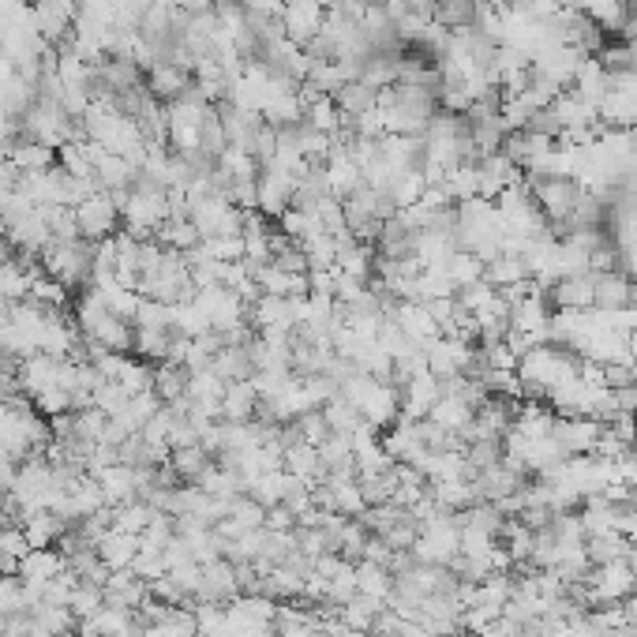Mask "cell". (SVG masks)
Here are the masks:
<instances>
[{
    "instance_id": "1",
    "label": "cell",
    "mask_w": 637,
    "mask_h": 637,
    "mask_svg": "<svg viewBox=\"0 0 637 637\" xmlns=\"http://www.w3.org/2000/svg\"><path fill=\"white\" fill-rule=\"evenodd\" d=\"M581 375V356L563 345H533L529 353L518 356V379L525 401H544L551 390Z\"/></svg>"
},
{
    "instance_id": "2",
    "label": "cell",
    "mask_w": 637,
    "mask_h": 637,
    "mask_svg": "<svg viewBox=\"0 0 637 637\" xmlns=\"http://www.w3.org/2000/svg\"><path fill=\"white\" fill-rule=\"evenodd\" d=\"M42 270L60 282L64 289L72 285H90V267H94V244L90 240H53L42 255H38Z\"/></svg>"
},
{
    "instance_id": "3",
    "label": "cell",
    "mask_w": 637,
    "mask_h": 637,
    "mask_svg": "<svg viewBox=\"0 0 637 637\" xmlns=\"http://www.w3.org/2000/svg\"><path fill=\"white\" fill-rule=\"evenodd\" d=\"M75 222H79V237L90 240V244L117 237V225L124 222V218H120L117 195H109V192L87 195V199L75 207Z\"/></svg>"
},
{
    "instance_id": "4",
    "label": "cell",
    "mask_w": 637,
    "mask_h": 637,
    "mask_svg": "<svg viewBox=\"0 0 637 637\" xmlns=\"http://www.w3.org/2000/svg\"><path fill=\"white\" fill-rule=\"evenodd\" d=\"M424 356H428V371L435 379H458V375H465L469 364L476 360V345L439 334L435 341L424 345Z\"/></svg>"
},
{
    "instance_id": "5",
    "label": "cell",
    "mask_w": 637,
    "mask_h": 637,
    "mask_svg": "<svg viewBox=\"0 0 637 637\" xmlns=\"http://www.w3.org/2000/svg\"><path fill=\"white\" fill-rule=\"evenodd\" d=\"M600 435H604V424L596 416H555V428H551V439L559 443L566 458L593 454Z\"/></svg>"
},
{
    "instance_id": "6",
    "label": "cell",
    "mask_w": 637,
    "mask_h": 637,
    "mask_svg": "<svg viewBox=\"0 0 637 637\" xmlns=\"http://www.w3.org/2000/svg\"><path fill=\"white\" fill-rule=\"evenodd\" d=\"M293 192H297V177L289 169L274 162L259 169V214L263 218H282L293 207Z\"/></svg>"
},
{
    "instance_id": "7",
    "label": "cell",
    "mask_w": 637,
    "mask_h": 637,
    "mask_svg": "<svg viewBox=\"0 0 637 637\" xmlns=\"http://www.w3.org/2000/svg\"><path fill=\"white\" fill-rule=\"evenodd\" d=\"M323 23H326V8L319 0H285L282 27H285V38L293 45L304 49V45L323 30Z\"/></svg>"
},
{
    "instance_id": "8",
    "label": "cell",
    "mask_w": 637,
    "mask_h": 637,
    "mask_svg": "<svg viewBox=\"0 0 637 637\" xmlns=\"http://www.w3.org/2000/svg\"><path fill=\"white\" fill-rule=\"evenodd\" d=\"M593 285L596 274H566L559 282L544 289L551 312H589L593 308Z\"/></svg>"
},
{
    "instance_id": "9",
    "label": "cell",
    "mask_w": 637,
    "mask_h": 637,
    "mask_svg": "<svg viewBox=\"0 0 637 637\" xmlns=\"http://www.w3.org/2000/svg\"><path fill=\"white\" fill-rule=\"evenodd\" d=\"M443 398V379H435L431 371H420L401 386V416L398 420H428L435 401Z\"/></svg>"
},
{
    "instance_id": "10",
    "label": "cell",
    "mask_w": 637,
    "mask_h": 637,
    "mask_svg": "<svg viewBox=\"0 0 637 637\" xmlns=\"http://www.w3.org/2000/svg\"><path fill=\"white\" fill-rule=\"evenodd\" d=\"M240 596V574L233 559H214L203 563V589H199V604H229Z\"/></svg>"
},
{
    "instance_id": "11",
    "label": "cell",
    "mask_w": 637,
    "mask_h": 637,
    "mask_svg": "<svg viewBox=\"0 0 637 637\" xmlns=\"http://www.w3.org/2000/svg\"><path fill=\"white\" fill-rule=\"evenodd\" d=\"M282 469L289 476L304 480L308 488H319V484H326V476H330V473H326L323 458H319V446L304 443V439H293V443H285Z\"/></svg>"
},
{
    "instance_id": "12",
    "label": "cell",
    "mask_w": 637,
    "mask_h": 637,
    "mask_svg": "<svg viewBox=\"0 0 637 637\" xmlns=\"http://www.w3.org/2000/svg\"><path fill=\"white\" fill-rule=\"evenodd\" d=\"M15 379H19V390H23V394L34 401L38 394H45V390L60 386V360H57V356L34 353V356H27L19 368H15Z\"/></svg>"
},
{
    "instance_id": "13",
    "label": "cell",
    "mask_w": 637,
    "mask_h": 637,
    "mask_svg": "<svg viewBox=\"0 0 637 637\" xmlns=\"http://www.w3.org/2000/svg\"><path fill=\"white\" fill-rule=\"evenodd\" d=\"M630 304H637L630 274H623V270H604V274H596L593 308H600V312H619V308H630Z\"/></svg>"
},
{
    "instance_id": "14",
    "label": "cell",
    "mask_w": 637,
    "mask_h": 637,
    "mask_svg": "<svg viewBox=\"0 0 637 637\" xmlns=\"http://www.w3.org/2000/svg\"><path fill=\"white\" fill-rule=\"evenodd\" d=\"M147 90L154 102H177L184 90L192 87V72L188 68H180V64H173V60H162V64H154V68H147Z\"/></svg>"
},
{
    "instance_id": "15",
    "label": "cell",
    "mask_w": 637,
    "mask_h": 637,
    "mask_svg": "<svg viewBox=\"0 0 637 637\" xmlns=\"http://www.w3.org/2000/svg\"><path fill=\"white\" fill-rule=\"evenodd\" d=\"M150 600V585L135 570H113L109 581H105V604H117V608H128L139 615V608Z\"/></svg>"
},
{
    "instance_id": "16",
    "label": "cell",
    "mask_w": 637,
    "mask_h": 637,
    "mask_svg": "<svg viewBox=\"0 0 637 637\" xmlns=\"http://www.w3.org/2000/svg\"><path fill=\"white\" fill-rule=\"evenodd\" d=\"M473 488H476V499H480V503H499V499L514 495L518 488H525V476L514 473L506 461H499V465L480 469V473L473 476Z\"/></svg>"
},
{
    "instance_id": "17",
    "label": "cell",
    "mask_w": 637,
    "mask_h": 637,
    "mask_svg": "<svg viewBox=\"0 0 637 637\" xmlns=\"http://www.w3.org/2000/svg\"><path fill=\"white\" fill-rule=\"evenodd\" d=\"M259 390H255L252 379H237V383H225V394H222V420L229 424H244V420H255L259 416Z\"/></svg>"
},
{
    "instance_id": "18",
    "label": "cell",
    "mask_w": 637,
    "mask_h": 637,
    "mask_svg": "<svg viewBox=\"0 0 637 637\" xmlns=\"http://www.w3.org/2000/svg\"><path fill=\"white\" fill-rule=\"evenodd\" d=\"M394 323L409 334V338L416 341V345H428V341H435L443 330H439V323L431 319V312L420 304V300H398V308H394V315H390Z\"/></svg>"
},
{
    "instance_id": "19",
    "label": "cell",
    "mask_w": 637,
    "mask_h": 637,
    "mask_svg": "<svg viewBox=\"0 0 637 637\" xmlns=\"http://www.w3.org/2000/svg\"><path fill=\"white\" fill-rule=\"evenodd\" d=\"M473 416H476V409L465 398H461V394H450V390H443V398L435 401V409L428 413V420L461 439V435H465V428L473 424Z\"/></svg>"
},
{
    "instance_id": "20",
    "label": "cell",
    "mask_w": 637,
    "mask_h": 637,
    "mask_svg": "<svg viewBox=\"0 0 637 637\" xmlns=\"http://www.w3.org/2000/svg\"><path fill=\"white\" fill-rule=\"evenodd\" d=\"M379 94H383V90L364 83V79H349V83L334 94V105H338V113L345 120H360L364 113L379 109Z\"/></svg>"
},
{
    "instance_id": "21",
    "label": "cell",
    "mask_w": 637,
    "mask_h": 637,
    "mask_svg": "<svg viewBox=\"0 0 637 637\" xmlns=\"http://www.w3.org/2000/svg\"><path fill=\"white\" fill-rule=\"evenodd\" d=\"M98 559H102L109 570H132L135 555H139V536L120 533V529H105V536L98 540Z\"/></svg>"
},
{
    "instance_id": "22",
    "label": "cell",
    "mask_w": 637,
    "mask_h": 637,
    "mask_svg": "<svg viewBox=\"0 0 637 637\" xmlns=\"http://www.w3.org/2000/svg\"><path fill=\"white\" fill-rule=\"evenodd\" d=\"M64 566H68V559L57 548H30L27 559H19V578L27 585H45V581L57 578Z\"/></svg>"
},
{
    "instance_id": "23",
    "label": "cell",
    "mask_w": 637,
    "mask_h": 637,
    "mask_svg": "<svg viewBox=\"0 0 637 637\" xmlns=\"http://www.w3.org/2000/svg\"><path fill=\"white\" fill-rule=\"evenodd\" d=\"M326 491H330V510L345 514V518H360L368 503H364V491L356 476H326Z\"/></svg>"
},
{
    "instance_id": "24",
    "label": "cell",
    "mask_w": 637,
    "mask_h": 637,
    "mask_svg": "<svg viewBox=\"0 0 637 637\" xmlns=\"http://www.w3.org/2000/svg\"><path fill=\"white\" fill-rule=\"evenodd\" d=\"M259 285V293H267V297H308V274H297V270H282L267 263L263 274L255 278Z\"/></svg>"
},
{
    "instance_id": "25",
    "label": "cell",
    "mask_w": 637,
    "mask_h": 637,
    "mask_svg": "<svg viewBox=\"0 0 637 637\" xmlns=\"http://www.w3.org/2000/svg\"><path fill=\"white\" fill-rule=\"evenodd\" d=\"M53 147H45V143H38V139H15L12 154H8V162L15 165V173L19 177H27V173H42V169H53Z\"/></svg>"
},
{
    "instance_id": "26",
    "label": "cell",
    "mask_w": 637,
    "mask_h": 637,
    "mask_svg": "<svg viewBox=\"0 0 637 637\" xmlns=\"http://www.w3.org/2000/svg\"><path fill=\"white\" fill-rule=\"evenodd\" d=\"M356 593L371 596V600H383L386 604L390 593H394V574H390V566L360 559V563H356Z\"/></svg>"
},
{
    "instance_id": "27",
    "label": "cell",
    "mask_w": 637,
    "mask_h": 637,
    "mask_svg": "<svg viewBox=\"0 0 637 637\" xmlns=\"http://www.w3.org/2000/svg\"><path fill=\"white\" fill-rule=\"evenodd\" d=\"M19 525H23V533H27L30 548H53L60 536L68 533V529H64L68 521L57 518L53 510H38V514H30V518H23Z\"/></svg>"
},
{
    "instance_id": "28",
    "label": "cell",
    "mask_w": 637,
    "mask_h": 637,
    "mask_svg": "<svg viewBox=\"0 0 637 637\" xmlns=\"http://www.w3.org/2000/svg\"><path fill=\"white\" fill-rule=\"evenodd\" d=\"M173 341H177V330H147V326H135V353L147 364H165L169 353H173Z\"/></svg>"
},
{
    "instance_id": "29",
    "label": "cell",
    "mask_w": 637,
    "mask_h": 637,
    "mask_svg": "<svg viewBox=\"0 0 637 637\" xmlns=\"http://www.w3.org/2000/svg\"><path fill=\"white\" fill-rule=\"evenodd\" d=\"M585 555L593 566L619 563V559H634V548L623 533H604V536H585Z\"/></svg>"
},
{
    "instance_id": "30",
    "label": "cell",
    "mask_w": 637,
    "mask_h": 637,
    "mask_svg": "<svg viewBox=\"0 0 637 637\" xmlns=\"http://www.w3.org/2000/svg\"><path fill=\"white\" fill-rule=\"evenodd\" d=\"M195 488L207 491L210 499H237L244 484H240V473L237 469H229V465H210L207 473L195 480Z\"/></svg>"
},
{
    "instance_id": "31",
    "label": "cell",
    "mask_w": 637,
    "mask_h": 637,
    "mask_svg": "<svg viewBox=\"0 0 637 637\" xmlns=\"http://www.w3.org/2000/svg\"><path fill=\"white\" fill-rule=\"evenodd\" d=\"M525 278H529V267H525V259H521V255L503 252L499 259L484 263V282L495 285V289H510V285L525 282Z\"/></svg>"
},
{
    "instance_id": "32",
    "label": "cell",
    "mask_w": 637,
    "mask_h": 637,
    "mask_svg": "<svg viewBox=\"0 0 637 637\" xmlns=\"http://www.w3.org/2000/svg\"><path fill=\"white\" fill-rule=\"evenodd\" d=\"M150 390L158 394L162 405L184 398V394H188V368H184V364H169V360L158 364V368H154V386H150Z\"/></svg>"
},
{
    "instance_id": "33",
    "label": "cell",
    "mask_w": 637,
    "mask_h": 637,
    "mask_svg": "<svg viewBox=\"0 0 637 637\" xmlns=\"http://www.w3.org/2000/svg\"><path fill=\"white\" fill-rule=\"evenodd\" d=\"M169 465H173V473L184 476V480H199V476L214 465V454H210L203 443H192V446L173 450V454H169Z\"/></svg>"
},
{
    "instance_id": "34",
    "label": "cell",
    "mask_w": 637,
    "mask_h": 637,
    "mask_svg": "<svg viewBox=\"0 0 637 637\" xmlns=\"http://www.w3.org/2000/svg\"><path fill=\"white\" fill-rule=\"evenodd\" d=\"M443 274L450 278L454 293H458V289H465V285L484 282V259H476L473 252H454L450 255V263L443 267Z\"/></svg>"
},
{
    "instance_id": "35",
    "label": "cell",
    "mask_w": 637,
    "mask_h": 637,
    "mask_svg": "<svg viewBox=\"0 0 637 637\" xmlns=\"http://www.w3.org/2000/svg\"><path fill=\"white\" fill-rule=\"evenodd\" d=\"M150 518H154V506H150L147 499H132V503L113 506V529H120V533L143 536Z\"/></svg>"
},
{
    "instance_id": "36",
    "label": "cell",
    "mask_w": 637,
    "mask_h": 637,
    "mask_svg": "<svg viewBox=\"0 0 637 637\" xmlns=\"http://www.w3.org/2000/svg\"><path fill=\"white\" fill-rule=\"evenodd\" d=\"M293 484H297V476H289L285 469H274V473L259 476L248 491H252V499H259L263 506H278V503H285V495H289Z\"/></svg>"
},
{
    "instance_id": "37",
    "label": "cell",
    "mask_w": 637,
    "mask_h": 637,
    "mask_svg": "<svg viewBox=\"0 0 637 637\" xmlns=\"http://www.w3.org/2000/svg\"><path fill=\"white\" fill-rule=\"evenodd\" d=\"M323 416H326V424H330V431H338V435H349V439H353V431L364 424V420H360V413H356L353 405L341 398V394H338V398L326 401Z\"/></svg>"
},
{
    "instance_id": "38",
    "label": "cell",
    "mask_w": 637,
    "mask_h": 637,
    "mask_svg": "<svg viewBox=\"0 0 637 637\" xmlns=\"http://www.w3.org/2000/svg\"><path fill=\"white\" fill-rule=\"evenodd\" d=\"M135 326H147V330H173V304H162V300L143 297L139 308L132 315Z\"/></svg>"
},
{
    "instance_id": "39",
    "label": "cell",
    "mask_w": 637,
    "mask_h": 637,
    "mask_svg": "<svg viewBox=\"0 0 637 637\" xmlns=\"http://www.w3.org/2000/svg\"><path fill=\"white\" fill-rule=\"evenodd\" d=\"M229 521H237L244 533H252V529H263V521H267V506L259 503V499H244V495H237L233 503H229V514H225Z\"/></svg>"
},
{
    "instance_id": "40",
    "label": "cell",
    "mask_w": 637,
    "mask_h": 637,
    "mask_svg": "<svg viewBox=\"0 0 637 637\" xmlns=\"http://www.w3.org/2000/svg\"><path fill=\"white\" fill-rule=\"evenodd\" d=\"M102 604H105V589L102 585H90V581H79L72 600H68V608H72L75 619H90L94 611H102Z\"/></svg>"
},
{
    "instance_id": "41",
    "label": "cell",
    "mask_w": 637,
    "mask_h": 637,
    "mask_svg": "<svg viewBox=\"0 0 637 637\" xmlns=\"http://www.w3.org/2000/svg\"><path fill=\"white\" fill-rule=\"evenodd\" d=\"M293 428H297V435L304 439V443L319 446L323 439H330L334 431H330V424H326L323 409H308V413H300L297 420H293Z\"/></svg>"
},
{
    "instance_id": "42",
    "label": "cell",
    "mask_w": 637,
    "mask_h": 637,
    "mask_svg": "<svg viewBox=\"0 0 637 637\" xmlns=\"http://www.w3.org/2000/svg\"><path fill=\"white\" fill-rule=\"evenodd\" d=\"M465 461L473 465V473L491 469V465L503 461V443H495V439H476V443L465 446Z\"/></svg>"
},
{
    "instance_id": "43",
    "label": "cell",
    "mask_w": 637,
    "mask_h": 637,
    "mask_svg": "<svg viewBox=\"0 0 637 637\" xmlns=\"http://www.w3.org/2000/svg\"><path fill=\"white\" fill-rule=\"evenodd\" d=\"M132 570L143 581H147V585H150V581H158V578H165V574H169V570H165V555H162V551H147V548H139Z\"/></svg>"
},
{
    "instance_id": "44",
    "label": "cell",
    "mask_w": 637,
    "mask_h": 637,
    "mask_svg": "<svg viewBox=\"0 0 637 637\" xmlns=\"http://www.w3.org/2000/svg\"><path fill=\"white\" fill-rule=\"evenodd\" d=\"M263 529H267V533H293V529H297V514L282 503L267 506V521H263Z\"/></svg>"
},
{
    "instance_id": "45",
    "label": "cell",
    "mask_w": 637,
    "mask_h": 637,
    "mask_svg": "<svg viewBox=\"0 0 637 637\" xmlns=\"http://www.w3.org/2000/svg\"><path fill=\"white\" fill-rule=\"evenodd\" d=\"M600 637H637V630H630V626H619V630H604Z\"/></svg>"
},
{
    "instance_id": "46",
    "label": "cell",
    "mask_w": 637,
    "mask_h": 637,
    "mask_svg": "<svg viewBox=\"0 0 637 637\" xmlns=\"http://www.w3.org/2000/svg\"><path fill=\"white\" fill-rule=\"evenodd\" d=\"M630 450H634V454H637V431H634V439H630Z\"/></svg>"
},
{
    "instance_id": "47",
    "label": "cell",
    "mask_w": 637,
    "mask_h": 637,
    "mask_svg": "<svg viewBox=\"0 0 637 637\" xmlns=\"http://www.w3.org/2000/svg\"><path fill=\"white\" fill-rule=\"evenodd\" d=\"M0 578H4V559H0Z\"/></svg>"
}]
</instances>
